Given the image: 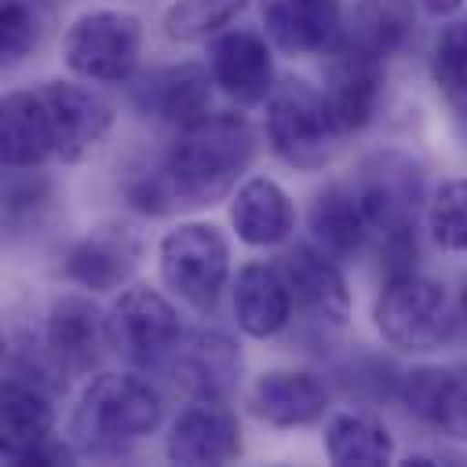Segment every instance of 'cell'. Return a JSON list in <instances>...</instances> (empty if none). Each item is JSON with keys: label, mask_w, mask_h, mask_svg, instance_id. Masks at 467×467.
Returning a JSON list of instances; mask_svg holds the SVG:
<instances>
[{"label": "cell", "mask_w": 467, "mask_h": 467, "mask_svg": "<svg viewBox=\"0 0 467 467\" xmlns=\"http://www.w3.org/2000/svg\"><path fill=\"white\" fill-rule=\"evenodd\" d=\"M350 186L358 190L372 230L383 237V248L394 259L416 255V230L427 201L423 164L405 150H372L361 157Z\"/></svg>", "instance_id": "obj_3"}, {"label": "cell", "mask_w": 467, "mask_h": 467, "mask_svg": "<svg viewBox=\"0 0 467 467\" xmlns=\"http://www.w3.org/2000/svg\"><path fill=\"white\" fill-rule=\"evenodd\" d=\"M168 368L193 401H226L241 383V347L219 328H197L182 336Z\"/></svg>", "instance_id": "obj_19"}, {"label": "cell", "mask_w": 467, "mask_h": 467, "mask_svg": "<svg viewBox=\"0 0 467 467\" xmlns=\"http://www.w3.org/2000/svg\"><path fill=\"white\" fill-rule=\"evenodd\" d=\"M113 350L139 372L164 368L182 343V317L175 303L150 285H128L109 306Z\"/></svg>", "instance_id": "obj_8"}, {"label": "cell", "mask_w": 467, "mask_h": 467, "mask_svg": "<svg viewBox=\"0 0 467 467\" xmlns=\"http://www.w3.org/2000/svg\"><path fill=\"white\" fill-rule=\"evenodd\" d=\"M40 44V18L29 0H4L0 4V58L4 66H18Z\"/></svg>", "instance_id": "obj_31"}, {"label": "cell", "mask_w": 467, "mask_h": 467, "mask_svg": "<svg viewBox=\"0 0 467 467\" xmlns=\"http://www.w3.org/2000/svg\"><path fill=\"white\" fill-rule=\"evenodd\" d=\"M44 347L62 365L66 376H88L102 365V358L113 347L109 314L91 296L66 292L51 303L44 321Z\"/></svg>", "instance_id": "obj_10"}, {"label": "cell", "mask_w": 467, "mask_h": 467, "mask_svg": "<svg viewBox=\"0 0 467 467\" xmlns=\"http://www.w3.org/2000/svg\"><path fill=\"white\" fill-rule=\"evenodd\" d=\"M383 84H387V69L379 55H368L350 44H336L325 66V95L347 139L361 135L376 120L383 102Z\"/></svg>", "instance_id": "obj_14"}, {"label": "cell", "mask_w": 467, "mask_h": 467, "mask_svg": "<svg viewBox=\"0 0 467 467\" xmlns=\"http://www.w3.org/2000/svg\"><path fill=\"white\" fill-rule=\"evenodd\" d=\"M244 452L241 420L226 409V401H193L186 405L164 438V456L186 467H219L234 463Z\"/></svg>", "instance_id": "obj_15"}, {"label": "cell", "mask_w": 467, "mask_h": 467, "mask_svg": "<svg viewBox=\"0 0 467 467\" xmlns=\"http://www.w3.org/2000/svg\"><path fill=\"white\" fill-rule=\"evenodd\" d=\"M306 223H310L314 244L332 259H358L376 234L350 182H328L325 190H317L310 201Z\"/></svg>", "instance_id": "obj_24"}, {"label": "cell", "mask_w": 467, "mask_h": 467, "mask_svg": "<svg viewBox=\"0 0 467 467\" xmlns=\"http://www.w3.org/2000/svg\"><path fill=\"white\" fill-rule=\"evenodd\" d=\"M208 69L215 88L241 109L259 106L274 91L270 40L255 29H223L208 40Z\"/></svg>", "instance_id": "obj_13"}, {"label": "cell", "mask_w": 467, "mask_h": 467, "mask_svg": "<svg viewBox=\"0 0 467 467\" xmlns=\"http://www.w3.org/2000/svg\"><path fill=\"white\" fill-rule=\"evenodd\" d=\"M47 201V182L44 179H22V182H11L7 193H4V219H7V230L15 234L18 226L29 223V212L44 208Z\"/></svg>", "instance_id": "obj_32"}, {"label": "cell", "mask_w": 467, "mask_h": 467, "mask_svg": "<svg viewBox=\"0 0 467 467\" xmlns=\"http://www.w3.org/2000/svg\"><path fill=\"white\" fill-rule=\"evenodd\" d=\"M431 77L445 99H467V18H456L438 33L431 51Z\"/></svg>", "instance_id": "obj_30"}, {"label": "cell", "mask_w": 467, "mask_h": 467, "mask_svg": "<svg viewBox=\"0 0 467 467\" xmlns=\"http://www.w3.org/2000/svg\"><path fill=\"white\" fill-rule=\"evenodd\" d=\"M292 288V321L299 317L303 332L328 339L350 321V288L336 259L314 244H296L277 259Z\"/></svg>", "instance_id": "obj_9"}, {"label": "cell", "mask_w": 467, "mask_h": 467, "mask_svg": "<svg viewBox=\"0 0 467 467\" xmlns=\"http://www.w3.org/2000/svg\"><path fill=\"white\" fill-rule=\"evenodd\" d=\"M142 259V241L124 223H99L62 255V277L84 292H117L131 281Z\"/></svg>", "instance_id": "obj_12"}, {"label": "cell", "mask_w": 467, "mask_h": 467, "mask_svg": "<svg viewBox=\"0 0 467 467\" xmlns=\"http://www.w3.org/2000/svg\"><path fill=\"white\" fill-rule=\"evenodd\" d=\"M416 29V0H354L339 44L379 55H398Z\"/></svg>", "instance_id": "obj_27"}, {"label": "cell", "mask_w": 467, "mask_h": 467, "mask_svg": "<svg viewBox=\"0 0 467 467\" xmlns=\"http://www.w3.org/2000/svg\"><path fill=\"white\" fill-rule=\"evenodd\" d=\"M255 128L244 113H204L201 120L179 128L175 142L157 161L175 212L212 208L237 190V179L255 161Z\"/></svg>", "instance_id": "obj_1"}, {"label": "cell", "mask_w": 467, "mask_h": 467, "mask_svg": "<svg viewBox=\"0 0 467 467\" xmlns=\"http://www.w3.org/2000/svg\"><path fill=\"white\" fill-rule=\"evenodd\" d=\"M460 4H463V0H420V7H423L431 18H449V15L460 11Z\"/></svg>", "instance_id": "obj_33"}, {"label": "cell", "mask_w": 467, "mask_h": 467, "mask_svg": "<svg viewBox=\"0 0 467 467\" xmlns=\"http://www.w3.org/2000/svg\"><path fill=\"white\" fill-rule=\"evenodd\" d=\"M266 146L292 171H321L347 139L325 88L303 77H281L266 99Z\"/></svg>", "instance_id": "obj_4"}, {"label": "cell", "mask_w": 467, "mask_h": 467, "mask_svg": "<svg viewBox=\"0 0 467 467\" xmlns=\"http://www.w3.org/2000/svg\"><path fill=\"white\" fill-rule=\"evenodd\" d=\"M47 113H51V128H55V157L62 164H80L88 161L109 135L113 128V106L73 80H47L44 88H36Z\"/></svg>", "instance_id": "obj_11"}, {"label": "cell", "mask_w": 467, "mask_h": 467, "mask_svg": "<svg viewBox=\"0 0 467 467\" xmlns=\"http://www.w3.org/2000/svg\"><path fill=\"white\" fill-rule=\"evenodd\" d=\"M234 321L252 339H274L292 325V288L277 263H244L234 277Z\"/></svg>", "instance_id": "obj_22"}, {"label": "cell", "mask_w": 467, "mask_h": 467, "mask_svg": "<svg viewBox=\"0 0 467 467\" xmlns=\"http://www.w3.org/2000/svg\"><path fill=\"white\" fill-rule=\"evenodd\" d=\"M212 69L201 62H171V66H157L142 77H135L131 84V102L142 117L186 128L193 120H201L204 113H212Z\"/></svg>", "instance_id": "obj_17"}, {"label": "cell", "mask_w": 467, "mask_h": 467, "mask_svg": "<svg viewBox=\"0 0 467 467\" xmlns=\"http://www.w3.org/2000/svg\"><path fill=\"white\" fill-rule=\"evenodd\" d=\"M248 0H175L164 11V36L175 44H201L230 29Z\"/></svg>", "instance_id": "obj_28"}, {"label": "cell", "mask_w": 467, "mask_h": 467, "mask_svg": "<svg viewBox=\"0 0 467 467\" xmlns=\"http://www.w3.org/2000/svg\"><path fill=\"white\" fill-rule=\"evenodd\" d=\"M325 456L339 467H383L394 460V434L361 409H339L325 420Z\"/></svg>", "instance_id": "obj_26"}, {"label": "cell", "mask_w": 467, "mask_h": 467, "mask_svg": "<svg viewBox=\"0 0 467 467\" xmlns=\"http://www.w3.org/2000/svg\"><path fill=\"white\" fill-rule=\"evenodd\" d=\"M398 398L423 427L456 441L467 438V361L412 365L398 379Z\"/></svg>", "instance_id": "obj_16"}, {"label": "cell", "mask_w": 467, "mask_h": 467, "mask_svg": "<svg viewBox=\"0 0 467 467\" xmlns=\"http://www.w3.org/2000/svg\"><path fill=\"white\" fill-rule=\"evenodd\" d=\"M164 401L157 387L139 372H99L69 420L77 452L117 456L128 441H139L161 427Z\"/></svg>", "instance_id": "obj_2"}, {"label": "cell", "mask_w": 467, "mask_h": 467, "mask_svg": "<svg viewBox=\"0 0 467 467\" xmlns=\"http://www.w3.org/2000/svg\"><path fill=\"white\" fill-rule=\"evenodd\" d=\"M427 234L441 252H467V175L445 179L427 201Z\"/></svg>", "instance_id": "obj_29"}, {"label": "cell", "mask_w": 467, "mask_h": 467, "mask_svg": "<svg viewBox=\"0 0 467 467\" xmlns=\"http://www.w3.org/2000/svg\"><path fill=\"white\" fill-rule=\"evenodd\" d=\"M142 58V18L120 7L80 11L62 33V62L80 80L128 84Z\"/></svg>", "instance_id": "obj_7"}, {"label": "cell", "mask_w": 467, "mask_h": 467, "mask_svg": "<svg viewBox=\"0 0 467 467\" xmlns=\"http://www.w3.org/2000/svg\"><path fill=\"white\" fill-rule=\"evenodd\" d=\"M0 157L11 171L40 168L55 157V128L40 91H7L0 102Z\"/></svg>", "instance_id": "obj_25"}, {"label": "cell", "mask_w": 467, "mask_h": 467, "mask_svg": "<svg viewBox=\"0 0 467 467\" xmlns=\"http://www.w3.org/2000/svg\"><path fill=\"white\" fill-rule=\"evenodd\" d=\"M266 40L285 55H317L343 36L339 0H259Z\"/></svg>", "instance_id": "obj_20"}, {"label": "cell", "mask_w": 467, "mask_h": 467, "mask_svg": "<svg viewBox=\"0 0 467 467\" xmlns=\"http://www.w3.org/2000/svg\"><path fill=\"white\" fill-rule=\"evenodd\" d=\"M161 285L197 314H212L230 277V241L215 223H179L157 244Z\"/></svg>", "instance_id": "obj_6"}, {"label": "cell", "mask_w": 467, "mask_h": 467, "mask_svg": "<svg viewBox=\"0 0 467 467\" xmlns=\"http://www.w3.org/2000/svg\"><path fill=\"white\" fill-rule=\"evenodd\" d=\"M379 339L401 354H431L456 332V310L441 281L416 270L390 274L372 299Z\"/></svg>", "instance_id": "obj_5"}, {"label": "cell", "mask_w": 467, "mask_h": 467, "mask_svg": "<svg viewBox=\"0 0 467 467\" xmlns=\"http://www.w3.org/2000/svg\"><path fill=\"white\" fill-rule=\"evenodd\" d=\"M230 226L237 234V241H244V244L274 248L292 237L296 204L281 182H274L270 175H252L230 197Z\"/></svg>", "instance_id": "obj_23"}, {"label": "cell", "mask_w": 467, "mask_h": 467, "mask_svg": "<svg viewBox=\"0 0 467 467\" xmlns=\"http://www.w3.org/2000/svg\"><path fill=\"white\" fill-rule=\"evenodd\" d=\"M55 405L51 390L33 379L7 376L0 390V456L7 463H29L33 452L55 438Z\"/></svg>", "instance_id": "obj_21"}, {"label": "cell", "mask_w": 467, "mask_h": 467, "mask_svg": "<svg viewBox=\"0 0 467 467\" xmlns=\"http://www.w3.org/2000/svg\"><path fill=\"white\" fill-rule=\"evenodd\" d=\"M244 405L259 423L277 431L314 427L328 412V387L321 376L303 368H270L252 379Z\"/></svg>", "instance_id": "obj_18"}]
</instances>
